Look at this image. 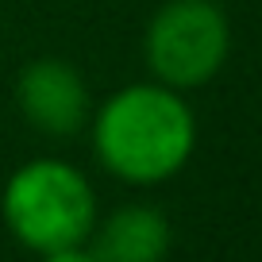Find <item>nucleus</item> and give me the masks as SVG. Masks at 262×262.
<instances>
[{"label": "nucleus", "mask_w": 262, "mask_h": 262, "mask_svg": "<svg viewBox=\"0 0 262 262\" xmlns=\"http://www.w3.org/2000/svg\"><path fill=\"white\" fill-rule=\"evenodd\" d=\"M0 212L27 251L50 254L89 239L97 224V193L77 166L62 158H35L8 178Z\"/></svg>", "instance_id": "obj_2"}, {"label": "nucleus", "mask_w": 262, "mask_h": 262, "mask_svg": "<svg viewBox=\"0 0 262 262\" xmlns=\"http://www.w3.org/2000/svg\"><path fill=\"white\" fill-rule=\"evenodd\" d=\"M16 104L42 135H74L93 116L85 77L62 58H35L24 66L16 77Z\"/></svg>", "instance_id": "obj_4"}, {"label": "nucleus", "mask_w": 262, "mask_h": 262, "mask_svg": "<svg viewBox=\"0 0 262 262\" xmlns=\"http://www.w3.org/2000/svg\"><path fill=\"white\" fill-rule=\"evenodd\" d=\"M170 243V220L150 205H123L89 231V254L97 262H162Z\"/></svg>", "instance_id": "obj_5"}, {"label": "nucleus", "mask_w": 262, "mask_h": 262, "mask_svg": "<svg viewBox=\"0 0 262 262\" xmlns=\"http://www.w3.org/2000/svg\"><path fill=\"white\" fill-rule=\"evenodd\" d=\"M147 66L178 93L208 85L231 50V27L216 0H166L147 27Z\"/></svg>", "instance_id": "obj_3"}, {"label": "nucleus", "mask_w": 262, "mask_h": 262, "mask_svg": "<svg viewBox=\"0 0 262 262\" xmlns=\"http://www.w3.org/2000/svg\"><path fill=\"white\" fill-rule=\"evenodd\" d=\"M196 143L185 97L162 81L112 93L93 116V150L100 166L127 185H158L181 173Z\"/></svg>", "instance_id": "obj_1"}, {"label": "nucleus", "mask_w": 262, "mask_h": 262, "mask_svg": "<svg viewBox=\"0 0 262 262\" xmlns=\"http://www.w3.org/2000/svg\"><path fill=\"white\" fill-rule=\"evenodd\" d=\"M42 262H97L89 254V247H62V251H50V254H42Z\"/></svg>", "instance_id": "obj_6"}]
</instances>
